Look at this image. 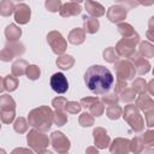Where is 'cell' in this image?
<instances>
[{
  "instance_id": "obj_20",
  "label": "cell",
  "mask_w": 154,
  "mask_h": 154,
  "mask_svg": "<svg viewBox=\"0 0 154 154\" xmlns=\"http://www.w3.org/2000/svg\"><path fill=\"white\" fill-rule=\"evenodd\" d=\"M100 28V23L99 19L90 17V16H83V30L87 34H95L97 32Z\"/></svg>"
},
{
  "instance_id": "obj_9",
  "label": "cell",
  "mask_w": 154,
  "mask_h": 154,
  "mask_svg": "<svg viewBox=\"0 0 154 154\" xmlns=\"http://www.w3.org/2000/svg\"><path fill=\"white\" fill-rule=\"evenodd\" d=\"M47 42L48 45L51 46L53 53H55L57 55H63L67 48V42L66 40L64 38V36L57 31V30H53V31H49L47 34Z\"/></svg>"
},
{
  "instance_id": "obj_24",
  "label": "cell",
  "mask_w": 154,
  "mask_h": 154,
  "mask_svg": "<svg viewBox=\"0 0 154 154\" xmlns=\"http://www.w3.org/2000/svg\"><path fill=\"white\" fill-rule=\"evenodd\" d=\"M55 64L61 70H70L75 65V58L69 54H63V55H59Z\"/></svg>"
},
{
  "instance_id": "obj_4",
  "label": "cell",
  "mask_w": 154,
  "mask_h": 154,
  "mask_svg": "<svg viewBox=\"0 0 154 154\" xmlns=\"http://www.w3.org/2000/svg\"><path fill=\"white\" fill-rule=\"evenodd\" d=\"M140 43V35L136 34L131 37H123L116 45V52L118 57L123 58H131L136 53V45Z\"/></svg>"
},
{
  "instance_id": "obj_11",
  "label": "cell",
  "mask_w": 154,
  "mask_h": 154,
  "mask_svg": "<svg viewBox=\"0 0 154 154\" xmlns=\"http://www.w3.org/2000/svg\"><path fill=\"white\" fill-rule=\"evenodd\" d=\"M49 142H51L53 149H54L58 154L67 153L69 149H70V147H71L70 140H69L67 136L64 135L61 131H54V132H52L51 138H49Z\"/></svg>"
},
{
  "instance_id": "obj_6",
  "label": "cell",
  "mask_w": 154,
  "mask_h": 154,
  "mask_svg": "<svg viewBox=\"0 0 154 154\" xmlns=\"http://www.w3.org/2000/svg\"><path fill=\"white\" fill-rule=\"evenodd\" d=\"M114 70H116V76L117 81H123L128 82L132 79L136 75V70L134 64L129 59H120L114 63Z\"/></svg>"
},
{
  "instance_id": "obj_54",
  "label": "cell",
  "mask_w": 154,
  "mask_h": 154,
  "mask_svg": "<svg viewBox=\"0 0 154 154\" xmlns=\"http://www.w3.org/2000/svg\"><path fill=\"white\" fill-rule=\"evenodd\" d=\"M64 154H67V153H64Z\"/></svg>"
},
{
  "instance_id": "obj_34",
  "label": "cell",
  "mask_w": 154,
  "mask_h": 154,
  "mask_svg": "<svg viewBox=\"0 0 154 154\" xmlns=\"http://www.w3.org/2000/svg\"><path fill=\"white\" fill-rule=\"evenodd\" d=\"M118 97H119V101H122V102H131V101H134L135 100V97H136V93L131 89V88H125V89H123L120 93H119V95H118Z\"/></svg>"
},
{
  "instance_id": "obj_19",
  "label": "cell",
  "mask_w": 154,
  "mask_h": 154,
  "mask_svg": "<svg viewBox=\"0 0 154 154\" xmlns=\"http://www.w3.org/2000/svg\"><path fill=\"white\" fill-rule=\"evenodd\" d=\"M84 7H85L87 12L90 14V17H94V18H99V17L103 16L105 11H106L101 4L96 2V1H90V0H87L84 2Z\"/></svg>"
},
{
  "instance_id": "obj_25",
  "label": "cell",
  "mask_w": 154,
  "mask_h": 154,
  "mask_svg": "<svg viewBox=\"0 0 154 154\" xmlns=\"http://www.w3.org/2000/svg\"><path fill=\"white\" fill-rule=\"evenodd\" d=\"M138 54L141 57H143L144 59H150L154 57V46L148 42V41H142L140 42V52Z\"/></svg>"
},
{
  "instance_id": "obj_10",
  "label": "cell",
  "mask_w": 154,
  "mask_h": 154,
  "mask_svg": "<svg viewBox=\"0 0 154 154\" xmlns=\"http://www.w3.org/2000/svg\"><path fill=\"white\" fill-rule=\"evenodd\" d=\"M79 105L81 107L88 109L93 117H101L105 112V105L95 96H87L81 99Z\"/></svg>"
},
{
  "instance_id": "obj_16",
  "label": "cell",
  "mask_w": 154,
  "mask_h": 154,
  "mask_svg": "<svg viewBox=\"0 0 154 154\" xmlns=\"http://www.w3.org/2000/svg\"><path fill=\"white\" fill-rule=\"evenodd\" d=\"M109 152L111 154H129L130 153V140L117 137L109 143Z\"/></svg>"
},
{
  "instance_id": "obj_22",
  "label": "cell",
  "mask_w": 154,
  "mask_h": 154,
  "mask_svg": "<svg viewBox=\"0 0 154 154\" xmlns=\"http://www.w3.org/2000/svg\"><path fill=\"white\" fill-rule=\"evenodd\" d=\"M22 36V29L16 24H8L5 29V37L7 42H17Z\"/></svg>"
},
{
  "instance_id": "obj_42",
  "label": "cell",
  "mask_w": 154,
  "mask_h": 154,
  "mask_svg": "<svg viewBox=\"0 0 154 154\" xmlns=\"http://www.w3.org/2000/svg\"><path fill=\"white\" fill-rule=\"evenodd\" d=\"M81 105L77 101H67L65 105V111L70 114H77L81 112Z\"/></svg>"
},
{
  "instance_id": "obj_26",
  "label": "cell",
  "mask_w": 154,
  "mask_h": 154,
  "mask_svg": "<svg viewBox=\"0 0 154 154\" xmlns=\"http://www.w3.org/2000/svg\"><path fill=\"white\" fill-rule=\"evenodd\" d=\"M0 109L1 111H14L16 101L8 94H4L0 96Z\"/></svg>"
},
{
  "instance_id": "obj_14",
  "label": "cell",
  "mask_w": 154,
  "mask_h": 154,
  "mask_svg": "<svg viewBox=\"0 0 154 154\" xmlns=\"http://www.w3.org/2000/svg\"><path fill=\"white\" fill-rule=\"evenodd\" d=\"M49 83H51V88H52L55 93H58V94H64V93H66L67 89H69V82H67L65 75L61 73V72L54 73V75L51 77Z\"/></svg>"
},
{
  "instance_id": "obj_5",
  "label": "cell",
  "mask_w": 154,
  "mask_h": 154,
  "mask_svg": "<svg viewBox=\"0 0 154 154\" xmlns=\"http://www.w3.org/2000/svg\"><path fill=\"white\" fill-rule=\"evenodd\" d=\"M135 106L138 109H141L142 112H144L147 126L152 128L153 124H154V101H153L152 96H149L147 94L138 95L137 99H136V105Z\"/></svg>"
},
{
  "instance_id": "obj_48",
  "label": "cell",
  "mask_w": 154,
  "mask_h": 154,
  "mask_svg": "<svg viewBox=\"0 0 154 154\" xmlns=\"http://www.w3.org/2000/svg\"><path fill=\"white\" fill-rule=\"evenodd\" d=\"M153 84H154V81H149V83H147V90H148V94L149 96H153L154 95V89H153Z\"/></svg>"
},
{
  "instance_id": "obj_18",
  "label": "cell",
  "mask_w": 154,
  "mask_h": 154,
  "mask_svg": "<svg viewBox=\"0 0 154 154\" xmlns=\"http://www.w3.org/2000/svg\"><path fill=\"white\" fill-rule=\"evenodd\" d=\"M82 12V7L79 2H75V1H69L61 5L59 13L63 18H69V17H73V16H78Z\"/></svg>"
},
{
  "instance_id": "obj_36",
  "label": "cell",
  "mask_w": 154,
  "mask_h": 154,
  "mask_svg": "<svg viewBox=\"0 0 154 154\" xmlns=\"http://www.w3.org/2000/svg\"><path fill=\"white\" fill-rule=\"evenodd\" d=\"M102 57H103V59L107 61V63H116V61H118V54H117V52H116V49H114V47H107L103 52H102Z\"/></svg>"
},
{
  "instance_id": "obj_38",
  "label": "cell",
  "mask_w": 154,
  "mask_h": 154,
  "mask_svg": "<svg viewBox=\"0 0 154 154\" xmlns=\"http://www.w3.org/2000/svg\"><path fill=\"white\" fill-rule=\"evenodd\" d=\"M78 123L83 128H89L94 125V117L89 112H83L78 118Z\"/></svg>"
},
{
  "instance_id": "obj_30",
  "label": "cell",
  "mask_w": 154,
  "mask_h": 154,
  "mask_svg": "<svg viewBox=\"0 0 154 154\" xmlns=\"http://www.w3.org/2000/svg\"><path fill=\"white\" fill-rule=\"evenodd\" d=\"M144 149L146 148H144V144H143L141 136H135L130 141V152H132L134 154H141Z\"/></svg>"
},
{
  "instance_id": "obj_13",
  "label": "cell",
  "mask_w": 154,
  "mask_h": 154,
  "mask_svg": "<svg viewBox=\"0 0 154 154\" xmlns=\"http://www.w3.org/2000/svg\"><path fill=\"white\" fill-rule=\"evenodd\" d=\"M14 20L18 24H26L29 23L30 18H31V10L29 7V5L24 4V2H19L17 5H14Z\"/></svg>"
},
{
  "instance_id": "obj_27",
  "label": "cell",
  "mask_w": 154,
  "mask_h": 154,
  "mask_svg": "<svg viewBox=\"0 0 154 154\" xmlns=\"http://www.w3.org/2000/svg\"><path fill=\"white\" fill-rule=\"evenodd\" d=\"M18 78L12 76V75H7L2 78V85H4V89L7 90V91H14L17 88H18Z\"/></svg>"
},
{
  "instance_id": "obj_32",
  "label": "cell",
  "mask_w": 154,
  "mask_h": 154,
  "mask_svg": "<svg viewBox=\"0 0 154 154\" xmlns=\"http://www.w3.org/2000/svg\"><path fill=\"white\" fill-rule=\"evenodd\" d=\"M131 89L136 93V95H141V94H146L147 91V82L143 78H136L135 81H132L131 84Z\"/></svg>"
},
{
  "instance_id": "obj_39",
  "label": "cell",
  "mask_w": 154,
  "mask_h": 154,
  "mask_svg": "<svg viewBox=\"0 0 154 154\" xmlns=\"http://www.w3.org/2000/svg\"><path fill=\"white\" fill-rule=\"evenodd\" d=\"M141 137H142L144 148L152 149L153 146H154V131H153V130H147Z\"/></svg>"
},
{
  "instance_id": "obj_23",
  "label": "cell",
  "mask_w": 154,
  "mask_h": 154,
  "mask_svg": "<svg viewBox=\"0 0 154 154\" xmlns=\"http://www.w3.org/2000/svg\"><path fill=\"white\" fill-rule=\"evenodd\" d=\"M28 66H29V64H28L26 60H24V59H17V60L12 64V66H11L12 76H14V77H20V76L25 75Z\"/></svg>"
},
{
  "instance_id": "obj_28",
  "label": "cell",
  "mask_w": 154,
  "mask_h": 154,
  "mask_svg": "<svg viewBox=\"0 0 154 154\" xmlns=\"http://www.w3.org/2000/svg\"><path fill=\"white\" fill-rule=\"evenodd\" d=\"M117 30H118V32H119L123 37H131V36H134V35L137 34V32L135 31L134 26H132L131 24H129V23H125V22L119 23V24L117 25Z\"/></svg>"
},
{
  "instance_id": "obj_43",
  "label": "cell",
  "mask_w": 154,
  "mask_h": 154,
  "mask_svg": "<svg viewBox=\"0 0 154 154\" xmlns=\"http://www.w3.org/2000/svg\"><path fill=\"white\" fill-rule=\"evenodd\" d=\"M67 102V99L64 96H57L55 99L52 100V106L55 108V111H64L65 105Z\"/></svg>"
},
{
  "instance_id": "obj_17",
  "label": "cell",
  "mask_w": 154,
  "mask_h": 154,
  "mask_svg": "<svg viewBox=\"0 0 154 154\" xmlns=\"http://www.w3.org/2000/svg\"><path fill=\"white\" fill-rule=\"evenodd\" d=\"M129 60L134 64L135 70H136V72L138 75H146V73H148L150 71V63H149V60L144 59L138 53H135Z\"/></svg>"
},
{
  "instance_id": "obj_29",
  "label": "cell",
  "mask_w": 154,
  "mask_h": 154,
  "mask_svg": "<svg viewBox=\"0 0 154 154\" xmlns=\"http://www.w3.org/2000/svg\"><path fill=\"white\" fill-rule=\"evenodd\" d=\"M106 116L111 120H117L123 116V108L119 105H111L106 109Z\"/></svg>"
},
{
  "instance_id": "obj_41",
  "label": "cell",
  "mask_w": 154,
  "mask_h": 154,
  "mask_svg": "<svg viewBox=\"0 0 154 154\" xmlns=\"http://www.w3.org/2000/svg\"><path fill=\"white\" fill-rule=\"evenodd\" d=\"M16 118L14 111H0V120L4 124H11Z\"/></svg>"
},
{
  "instance_id": "obj_47",
  "label": "cell",
  "mask_w": 154,
  "mask_h": 154,
  "mask_svg": "<svg viewBox=\"0 0 154 154\" xmlns=\"http://www.w3.org/2000/svg\"><path fill=\"white\" fill-rule=\"evenodd\" d=\"M153 17L150 18V20H149V29H148V31H147V36H148V38L150 40V41H153L154 40V36L152 35V31H153Z\"/></svg>"
},
{
  "instance_id": "obj_7",
  "label": "cell",
  "mask_w": 154,
  "mask_h": 154,
  "mask_svg": "<svg viewBox=\"0 0 154 154\" xmlns=\"http://www.w3.org/2000/svg\"><path fill=\"white\" fill-rule=\"evenodd\" d=\"M26 142H28L29 147L31 148V150L40 152V150H43L48 147L49 138L45 132L32 129L26 135Z\"/></svg>"
},
{
  "instance_id": "obj_31",
  "label": "cell",
  "mask_w": 154,
  "mask_h": 154,
  "mask_svg": "<svg viewBox=\"0 0 154 154\" xmlns=\"http://www.w3.org/2000/svg\"><path fill=\"white\" fill-rule=\"evenodd\" d=\"M14 12V4L10 0H2L0 1V16L8 17Z\"/></svg>"
},
{
  "instance_id": "obj_45",
  "label": "cell",
  "mask_w": 154,
  "mask_h": 154,
  "mask_svg": "<svg viewBox=\"0 0 154 154\" xmlns=\"http://www.w3.org/2000/svg\"><path fill=\"white\" fill-rule=\"evenodd\" d=\"M10 154H34V152L29 148H23V147H18L14 148Z\"/></svg>"
},
{
  "instance_id": "obj_8",
  "label": "cell",
  "mask_w": 154,
  "mask_h": 154,
  "mask_svg": "<svg viewBox=\"0 0 154 154\" xmlns=\"http://www.w3.org/2000/svg\"><path fill=\"white\" fill-rule=\"evenodd\" d=\"M24 52H25V47L23 43L18 42V41L17 42H7L4 46V48L0 51V60L8 63L13 58L23 55Z\"/></svg>"
},
{
  "instance_id": "obj_33",
  "label": "cell",
  "mask_w": 154,
  "mask_h": 154,
  "mask_svg": "<svg viewBox=\"0 0 154 154\" xmlns=\"http://www.w3.org/2000/svg\"><path fill=\"white\" fill-rule=\"evenodd\" d=\"M28 128H29V124H28V120L23 117H19L14 120L13 123V129L17 134H24L28 131Z\"/></svg>"
},
{
  "instance_id": "obj_44",
  "label": "cell",
  "mask_w": 154,
  "mask_h": 154,
  "mask_svg": "<svg viewBox=\"0 0 154 154\" xmlns=\"http://www.w3.org/2000/svg\"><path fill=\"white\" fill-rule=\"evenodd\" d=\"M63 2L60 0H46L45 6L49 12H58L61 7Z\"/></svg>"
},
{
  "instance_id": "obj_3",
  "label": "cell",
  "mask_w": 154,
  "mask_h": 154,
  "mask_svg": "<svg viewBox=\"0 0 154 154\" xmlns=\"http://www.w3.org/2000/svg\"><path fill=\"white\" fill-rule=\"evenodd\" d=\"M122 117L129 124V126L131 128L132 131H135V132H142L143 131L144 119L141 116L140 109L135 105L130 103V105L125 106V108L123 109V116Z\"/></svg>"
},
{
  "instance_id": "obj_35",
  "label": "cell",
  "mask_w": 154,
  "mask_h": 154,
  "mask_svg": "<svg viewBox=\"0 0 154 154\" xmlns=\"http://www.w3.org/2000/svg\"><path fill=\"white\" fill-rule=\"evenodd\" d=\"M103 105L106 106H111V105H118V101H119V97H118V94H116L114 91L112 93H106L101 96V100H100Z\"/></svg>"
},
{
  "instance_id": "obj_37",
  "label": "cell",
  "mask_w": 154,
  "mask_h": 154,
  "mask_svg": "<svg viewBox=\"0 0 154 154\" xmlns=\"http://www.w3.org/2000/svg\"><path fill=\"white\" fill-rule=\"evenodd\" d=\"M53 123L57 126H63L67 123V116L64 111H54L53 112Z\"/></svg>"
},
{
  "instance_id": "obj_1",
  "label": "cell",
  "mask_w": 154,
  "mask_h": 154,
  "mask_svg": "<svg viewBox=\"0 0 154 154\" xmlns=\"http://www.w3.org/2000/svg\"><path fill=\"white\" fill-rule=\"evenodd\" d=\"M84 82L88 89L95 95H103L113 87L112 72L102 65H91L84 73Z\"/></svg>"
},
{
  "instance_id": "obj_53",
  "label": "cell",
  "mask_w": 154,
  "mask_h": 154,
  "mask_svg": "<svg viewBox=\"0 0 154 154\" xmlns=\"http://www.w3.org/2000/svg\"><path fill=\"white\" fill-rule=\"evenodd\" d=\"M0 129H1V124H0Z\"/></svg>"
},
{
  "instance_id": "obj_49",
  "label": "cell",
  "mask_w": 154,
  "mask_h": 154,
  "mask_svg": "<svg viewBox=\"0 0 154 154\" xmlns=\"http://www.w3.org/2000/svg\"><path fill=\"white\" fill-rule=\"evenodd\" d=\"M85 154H100L99 153V150H97V148L96 147H88L87 148V150H85Z\"/></svg>"
},
{
  "instance_id": "obj_52",
  "label": "cell",
  "mask_w": 154,
  "mask_h": 154,
  "mask_svg": "<svg viewBox=\"0 0 154 154\" xmlns=\"http://www.w3.org/2000/svg\"><path fill=\"white\" fill-rule=\"evenodd\" d=\"M0 154H6V152H5V149H2V148H0Z\"/></svg>"
},
{
  "instance_id": "obj_51",
  "label": "cell",
  "mask_w": 154,
  "mask_h": 154,
  "mask_svg": "<svg viewBox=\"0 0 154 154\" xmlns=\"http://www.w3.org/2000/svg\"><path fill=\"white\" fill-rule=\"evenodd\" d=\"M5 89H4V85H2V78L0 77V93H2Z\"/></svg>"
},
{
  "instance_id": "obj_40",
  "label": "cell",
  "mask_w": 154,
  "mask_h": 154,
  "mask_svg": "<svg viewBox=\"0 0 154 154\" xmlns=\"http://www.w3.org/2000/svg\"><path fill=\"white\" fill-rule=\"evenodd\" d=\"M26 77L31 81H36L40 76H41V70L37 65H29L28 69H26V72H25Z\"/></svg>"
},
{
  "instance_id": "obj_46",
  "label": "cell",
  "mask_w": 154,
  "mask_h": 154,
  "mask_svg": "<svg viewBox=\"0 0 154 154\" xmlns=\"http://www.w3.org/2000/svg\"><path fill=\"white\" fill-rule=\"evenodd\" d=\"M126 87H128L126 82H123V81H117V83H116V87H114L113 91H114L116 94H118V95H119V93H120L123 89H125Z\"/></svg>"
},
{
  "instance_id": "obj_21",
  "label": "cell",
  "mask_w": 154,
  "mask_h": 154,
  "mask_svg": "<svg viewBox=\"0 0 154 154\" xmlns=\"http://www.w3.org/2000/svg\"><path fill=\"white\" fill-rule=\"evenodd\" d=\"M84 40H85V32L82 28H75L67 35V41L75 46L82 45L84 42Z\"/></svg>"
},
{
  "instance_id": "obj_2",
  "label": "cell",
  "mask_w": 154,
  "mask_h": 154,
  "mask_svg": "<svg viewBox=\"0 0 154 154\" xmlns=\"http://www.w3.org/2000/svg\"><path fill=\"white\" fill-rule=\"evenodd\" d=\"M28 124L32 129L46 132L52 128L53 124V111L48 106H40L34 108L28 114Z\"/></svg>"
},
{
  "instance_id": "obj_12",
  "label": "cell",
  "mask_w": 154,
  "mask_h": 154,
  "mask_svg": "<svg viewBox=\"0 0 154 154\" xmlns=\"http://www.w3.org/2000/svg\"><path fill=\"white\" fill-rule=\"evenodd\" d=\"M126 14H128V8L125 6H123L122 4H117V5H112L108 10H107V19L111 22V23H122L125 18H126Z\"/></svg>"
},
{
  "instance_id": "obj_50",
  "label": "cell",
  "mask_w": 154,
  "mask_h": 154,
  "mask_svg": "<svg viewBox=\"0 0 154 154\" xmlns=\"http://www.w3.org/2000/svg\"><path fill=\"white\" fill-rule=\"evenodd\" d=\"M37 154H53L51 150H47V149H43V150H40L37 152Z\"/></svg>"
},
{
  "instance_id": "obj_15",
  "label": "cell",
  "mask_w": 154,
  "mask_h": 154,
  "mask_svg": "<svg viewBox=\"0 0 154 154\" xmlns=\"http://www.w3.org/2000/svg\"><path fill=\"white\" fill-rule=\"evenodd\" d=\"M93 136H94V144L96 148H99V149L108 148V146L111 143V138L107 135L106 129H103L101 126H96L93 131Z\"/></svg>"
}]
</instances>
